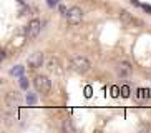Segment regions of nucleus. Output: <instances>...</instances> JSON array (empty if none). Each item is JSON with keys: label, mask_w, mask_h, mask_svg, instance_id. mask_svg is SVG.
Returning a JSON list of instances; mask_svg holds the SVG:
<instances>
[{"label": "nucleus", "mask_w": 151, "mask_h": 133, "mask_svg": "<svg viewBox=\"0 0 151 133\" xmlns=\"http://www.w3.org/2000/svg\"><path fill=\"white\" fill-rule=\"evenodd\" d=\"M25 100H27L28 105H35V103H37V97L33 95V93H30V92H28V95H27V98H25Z\"/></svg>", "instance_id": "nucleus-11"}, {"label": "nucleus", "mask_w": 151, "mask_h": 133, "mask_svg": "<svg viewBox=\"0 0 151 133\" xmlns=\"http://www.w3.org/2000/svg\"><path fill=\"white\" fill-rule=\"evenodd\" d=\"M131 72H133V66L129 65L128 62H121L120 65H118V75L120 77H129Z\"/></svg>", "instance_id": "nucleus-8"}, {"label": "nucleus", "mask_w": 151, "mask_h": 133, "mask_svg": "<svg viewBox=\"0 0 151 133\" xmlns=\"http://www.w3.org/2000/svg\"><path fill=\"white\" fill-rule=\"evenodd\" d=\"M131 4H133V5H139V2H138V0H131Z\"/></svg>", "instance_id": "nucleus-19"}, {"label": "nucleus", "mask_w": 151, "mask_h": 133, "mask_svg": "<svg viewBox=\"0 0 151 133\" xmlns=\"http://www.w3.org/2000/svg\"><path fill=\"white\" fill-rule=\"evenodd\" d=\"M143 9L146 10V12H151V7H150V5H143Z\"/></svg>", "instance_id": "nucleus-18"}, {"label": "nucleus", "mask_w": 151, "mask_h": 133, "mask_svg": "<svg viewBox=\"0 0 151 133\" xmlns=\"http://www.w3.org/2000/svg\"><path fill=\"white\" fill-rule=\"evenodd\" d=\"M58 10H60V13H63V15H67V13H68V10H67L65 5H58Z\"/></svg>", "instance_id": "nucleus-14"}, {"label": "nucleus", "mask_w": 151, "mask_h": 133, "mask_svg": "<svg viewBox=\"0 0 151 133\" xmlns=\"http://www.w3.org/2000/svg\"><path fill=\"white\" fill-rule=\"evenodd\" d=\"M40 30H42L40 20H38V18H33V20L28 23V27H27V37L28 38H37L38 33H40Z\"/></svg>", "instance_id": "nucleus-5"}, {"label": "nucleus", "mask_w": 151, "mask_h": 133, "mask_svg": "<svg viewBox=\"0 0 151 133\" xmlns=\"http://www.w3.org/2000/svg\"><path fill=\"white\" fill-rule=\"evenodd\" d=\"M120 20H121V23H124V25H134V23H138L136 18H134L129 12H126V10H121L120 12Z\"/></svg>", "instance_id": "nucleus-7"}, {"label": "nucleus", "mask_w": 151, "mask_h": 133, "mask_svg": "<svg viewBox=\"0 0 151 133\" xmlns=\"http://www.w3.org/2000/svg\"><path fill=\"white\" fill-rule=\"evenodd\" d=\"M47 4H48L50 7H55V5H58V0H47Z\"/></svg>", "instance_id": "nucleus-15"}, {"label": "nucleus", "mask_w": 151, "mask_h": 133, "mask_svg": "<svg viewBox=\"0 0 151 133\" xmlns=\"http://www.w3.org/2000/svg\"><path fill=\"white\" fill-rule=\"evenodd\" d=\"M5 57H7V55H5V52L2 50V52H0V60H5Z\"/></svg>", "instance_id": "nucleus-17"}, {"label": "nucleus", "mask_w": 151, "mask_h": 133, "mask_svg": "<svg viewBox=\"0 0 151 133\" xmlns=\"http://www.w3.org/2000/svg\"><path fill=\"white\" fill-rule=\"evenodd\" d=\"M5 105L10 108H18L22 105V95L18 92H9L5 95Z\"/></svg>", "instance_id": "nucleus-4"}, {"label": "nucleus", "mask_w": 151, "mask_h": 133, "mask_svg": "<svg viewBox=\"0 0 151 133\" xmlns=\"http://www.w3.org/2000/svg\"><path fill=\"white\" fill-rule=\"evenodd\" d=\"M90 66H91L90 65V60L81 57V55H76V57L71 58V70L76 72V73H80V75L86 73L90 70Z\"/></svg>", "instance_id": "nucleus-1"}, {"label": "nucleus", "mask_w": 151, "mask_h": 133, "mask_svg": "<svg viewBox=\"0 0 151 133\" xmlns=\"http://www.w3.org/2000/svg\"><path fill=\"white\" fill-rule=\"evenodd\" d=\"M20 87H22L23 90L28 88V80L25 78V77H20Z\"/></svg>", "instance_id": "nucleus-12"}, {"label": "nucleus", "mask_w": 151, "mask_h": 133, "mask_svg": "<svg viewBox=\"0 0 151 133\" xmlns=\"http://www.w3.org/2000/svg\"><path fill=\"white\" fill-rule=\"evenodd\" d=\"M81 18H83V12H81L80 7H71L67 13V20L70 25H78L81 22Z\"/></svg>", "instance_id": "nucleus-3"}, {"label": "nucleus", "mask_w": 151, "mask_h": 133, "mask_svg": "<svg viewBox=\"0 0 151 133\" xmlns=\"http://www.w3.org/2000/svg\"><path fill=\"white\" fill-rule=\"evenodd\" d=\"M42 65H43V53L42 52H35L28 57V66L30 68H40Z\"/></svg>", "instance_id": "nucleus-6"}, {"label": "nucleus", "mask_w": 151, "mask_h": 133, "mask_svg": "<svg viewBox=\"0 0 151 133\" xmlns=\"http://www.w3.org/2000/svg\"><path fill=\"white\" fill-rule=\"evenodd\" d=\"M63 132H68V133H75L76 132V126L73 125V121H71L70 118H67V120H63Z\"/></svg>", "instance_id": "nucleus-9"}, {"label": "nucleus", "mask_w": 151, "mask_h": 133, "mask_svg": "<svg viewBox=\"0 0 151 133\" xmlns=\"http://www.w3.org/2000/svg\"><path fill=\"white\" fill-rule=\"evenodd\" d=\"M23 70H25V68H23L22 65H17V66H14V68L10 70V75H15V77H22V75H23Z\"/></svg>", "instance_id": "nucleus-10"}, {"label": "nucleus", "mask_w": 151, "mask_h": 133, "mask_svg": "<svg viewBox=\"0 0 151 133\" xmlns=\"http://www.w3.org/2000/svg\"><path fill=\"white\" fill-rule=\"evenodd\" d=\"M33 83H35L37 92H40V93H50V90H52V80H50L48 77H45V75L35 77Z\"/></svg>", "instance_id": "nucleus-2"}, {"label": "nucleus", "mask_w": 151, "mask_h": 133, "mask_svg": "<svg viewBox=\"0 0 151 133\" xmlns=\"http://www.w3.org/2000/svg\"><path fill=\"white\" fill-rule=\"evenodd\" d=\"M121 95H123V97H129V88L126 87V85L121 87Z\"/></svg>", "instance_id": "nucleus-13"}, {"label": "nucleus", "mask_w": 151, "mask_h": 133, "mask_svg": "<svg viewBox=\"0 0 151 133\" xmlns=\"http://www.w3.org/2000/svg\"><path fill=\"white\" fill-rule=\"evenodd\" d=\"M85 95H86V97H91V88H90V87H86V90H85Z\"/></svg>", "instance_id": "nucleus-16"}]
</instances>
